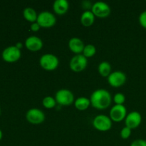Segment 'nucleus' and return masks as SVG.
<instances>
[{"mask_svg": "<svg viewBox=\"0 0 146 146\" xmlns=\"http://www.w3.org/2000/svg\"><path fill=\"white\" fill-rule=\"evenodd\" d=\"M69 9V3L66 0H56L53 4L54 11L58 15L66 14Z\"/></svg>", "mask_w": 146, "mask_h": 146, "instance_id": "2eb2a0df", "label": "nucleus"}, {"mask_svg": "<svg viewBox=\"0 0 146 146\" xmlns=\"http://www.w3.org/2000/svg\"><path fill=\"white\" fill-rule=\"evenodd\" d=\"M98 73L103 77H107L111 74V66L108 61H102L99 64L98 67Z\"/></svg>", "mask_w": 146, "mask_h": 146, "instance_id": "6ab92c4d", "label": "nucleus"}, {"mask_svg": "<svg viewBox=\"0 0 146 146\" xmlns=\"http://www.w3.org/2000/svg\"><path fill=\"white\" fill-rule=\"evenodd\" d=\"M36 22L41 28H51L56 23V18L54 14L48 11H43L38 14Z\"/></svg>", "mask_w": 146, "mask_h": 146, "instance_id": "20e7f679", "label": "nucleus"}, {"mask_svg": "<svg viewBox=\"0 0 146 146\" xmlns=\"http://www.w3.org/2000/svg\"><path fill=\"white\" fill-rule=\"evenodd\" d=\"M2 137H3L2 131H1V130H0V141H1V138H2Z\"/></svg>", "mask_w": 146, "mask_h": 146, "instance_id": "cd10ccee", "label": "nucleus"}, {"mask_svg": "<svg viewBox=\"0 0 146 146\" xmlns=\"http://www.w3.org/2000/svg\"><path fill=\"white\" fill-rule=\"evenodd\" d=\"M141 122H142V116L138 111H132L129 113L127 114L125 118V126L128 127L131 130L138 128L141 125Z\"/></svg>", "mask_w": 146, "mask_h": 146, "instance_id": "f8f14e48", "label": "nucleus"}, {"mask_svg": "<svg viewBox=\"0 0 146 146\" xmlns=\"http://www.w3.org/2000/svg\"><path fill=\"white\" fill-rule=\"evenodd\" d=\"M120 135H121V137L123 139H128L131 135V129L127 126L123 127V128L121 129Z\"/></svg>", "mask_w": 146, "mask_h": 146, "instance_id": "5701e85b", "label": "nucleus"}, {"mask_svg": "<svg viewBox=\"0 0 146 146\" xmlns=\"http://www.w3.org/2000/svg\"><path fill=\"white\" fill-rule=\"evenodd\" d=\"M139 24L142 27L146 29V10L145 11H143L139 16Z\"/></svg>", "mask_w": 146, "mask_h": 146, "instance_id": "b1692460", "label": "nucleus"}, {"mask_svg": "<svg viewBox=\"0 0 146 146\" xmlns=\"http://www.w3.org/2000/svg\"><path fill=\"white\" fill-rule=\"evenodd\" d=\"M43 41L39 37L36 36H31L28 37L25 41V46L26 48L30 51L32 52H36L42 48Z\"/></svg>", "mask_w": 146, "mask_h": 146, "instance_id": "ddd939ff", "label": "nucleus"}, {"mask_svg": "<svg viewBox=\"0 0 146 146\" xmlns=\"http://www.w3.org/2000/svg\"><path fill=\"white\" fill-rule=\"evenodd\" d=\"M127 110L124 105H115L110 111V118L113 122H121L127 115Z\"/></svg>", "mask_w": 146, "mask_h": 146, "instance_id": "9b49d317", "label": "nucleus"}, {"mask_svg": "<svg viewBox=\"0 0 146 146\" xmlns=\"http://www.w3.org/2000/svg\"><path fill=\"white\" fill-rule=\"evenodd\" d=\"M15 46L17 47V48H19V49L21 50V48H22V46H23V44H22V43H21V42H17V44H16Z\"/></svg>", "mask_w": 146, "mask_h": 146, "instance_id": "bb28decb", "label": "nucleus"}, {"mask_svg": "<svg viewBox=\"0 0 146 146\" xmlns=\"http://www.w3.org/2000/svg\"><path fill=\"white\" fill-rule=\"evenodd\" d=\"M131 146H146V141L143 139H137L131 143Z\"/></svg>", "mask_w": 146, "mask_h": 146, "instance_id": "393cba45", "label": "nucleus"}, {"mask_svg": "<svg viewBox=\"0 0 146 146\" xmlns=\"http://www.w3.org/2000/svg\"><path fill=\"white\" fill-rule=\"evenodd\" d=\"M95 15L91 10H86L81 16V23L86 27H91L95 21Z\"/></svg>", "mask_w": 146, "mask_h": 146, "instance_id": "dca6fc26", "label": "nucleus"}, {"mask_svg": "<svg viewBox=\"0 0 146 146\" xmlns=\"http://www.w3.org/2000/svg\"><path fill=\"white\" fill-rule=\"evenodd\" d=\"M39 64L41 68L46 71H54L58 68L59 60L54 54H45L40 57Z\"/></svg>", "mask_w": 146, "mask_h": 146, "instance_id": "f03ea898", "label": "nucleus"}, {"mask_svg": "<svg viewBox=\"0 0 146 146\" xmlns=\"http://www.w3.org/2000/svg\"><path fill=\"white\" fill-rule=\"evenodd\" d=\"M74 106L78 111H85L88 109L91 106V101H90V98H86V97H79L75 100Z\"/></svg>", "mask_w": 146, "mask_h": 146, "instance_id": "f3484780", "label": "nucleus"}, {"mask_svg": "<svg viewBox=\"0 0 146 146\" xmlns=\"http://www.w3.org/2000/svg\"><path fill=\"white\" fill-rule=\"evenodd\" d=\"M55 99L57 104L64 106H68L74 104V95L70 90L63 88L56 93Z\"/></svg>", "mask_w": 146, "mask_h": 146, "instance_id": "7ed1b4c3", "label": "nucleus"}, {"mask_svg": "<svg viewBox=\"0 0 146 146\" xmlns=\"http://www.w3.org/2000/svg\"><path fill=\"white\" fill-rule=\"evenodd\" d=\"M56 104L57 103L55 98L51 96H46L42 101L43 106L44 108H47V109H51V108H54Z\"/></svg>", "mask_w": 146, "mask_h": 146, "instance_id": "412c9836", "label": "nucleus"}, {"mask_svg": "<svg viewBox=\"0 0 146 146\" xmlns=\"http://www.w3.org/2000/svg\"><path fill=\"white\" fill-rule=\"evenodd\" d=\"M21 50L19 49L16 46H10L7 47L2 51L1 56L4 61L8 63H14L21 58Z\"/></svg>", "mask_w": 146, "mask_h": 146, "instance_id": "1a4fd4ad", "label": "nucleus"}, {"mask_svg": "<svg viewBox=\"0 0 146 146\" xmlns=\"http://www.w3.org/2000/svg\"><path fill=\"white\" fill-rule=\"evenodd\" d=\"M91 105L97 110L108 108L112 102V96L107 90L104 88L95 90L90 97Z\"/></svg>", "mask_w": 146, "mask_h": 146, "instance_id": "f257e3e1", "label": "nucleus"}, {"mask_svg": "<svg viewBox=\"0 0 146 146\" xmlns=\"http://www.w3.org/2000/svg\"><path fill=\"white\" fill-rule=\"evenodd\" d=\"M26 119L30 123L38 125L45 121L46 116L41 110L37 108H30L26 113Z\"/></svg>", "mask_w": 146, "mask_h": 146, "instance_id": "423d86ee", "label": "nucleus"}, {"mask_svg": "<svg viewBox=\"0 0 146 146\" xmlns=\"http://www.w3.org/2000/svg\"><path fill=\"white\" fill-rule=\"evenodd\" d=\"M88 64V58L83 54H76L71 58L69 63L70 68L74 72H81L86 69Z\"/></svg>", "mask_w": 146, "mask_h": 146, "instance_id": "0eeeda50", "label": "nucleus"}, {"mask_svg": "<svg viewBox=\"0 0 146 146\" xmlns=\"http://www.w3.org/2000/svg\"><path fill=\"white\" fill-rule=\"evenodd\" d=\"M23 16L27 21L31 23L36 22L37 17H38L36 11L31 7H27L24 9L23 11Z\"/></svg>", "mask_w": 146, "mask_h": 146, "instance_id": "a211bd4d", "label": "nucleus"}, {"mask_svg": "<svg viewBox=\"0 0 146 146\" xmlns=\"http://www.w3.org/2000/svg\"><path fill=\"white\" fill-rule=\"evenodd\" d=\"M30 29H31V31H34V32H36V31H39V29H41V27H40L39 24H38L37 22H34V23H31Z\"/></svg>", "mask_w": 146, "mask_h": 146, "instance_id": "a878e982", "label": "nucleus"}, {"mask_svg": "<svg viewBox=\"0 0 146 146\" xmlns=\"http://www.w3.org/2000/svg\"><path fill=\"white\" fill-rule=\"evenodd\" d=\"M127 77L124 72L121 71H115L111 72L108 77V82L114 88H119L126 82Z\"/></svg>", "mask_w": 146, "mask_h": 146, "instance_id": "9d476101", "label": "nucleus"}, {"mask_svg": "<svg viewBox=\"0 0 146 146\" xmlns=\"http://www.w3.org/2000/svg\"><path fill=\"white\" fill-rule=\"evenodd\" d=\"M113 101L115 105H123L125 101V96L123 94L117 93L113 97Z\"/></svg>", "mask_w": 146, "mask_h": 146, "instance_id": "4be33fe9", "label": "nucleus"}, {"mask_svg": "<svg viewBox=\"0 0 146 146\" xmlns=\"http://www.w3.org/2000/svg\"><path fill=\"white\" fill-rule=\"evenodd\" d=\"M0 115H1V108H0Z\"/></svg>", "mask_w": 146, "mask_h": 146, "instance_id": "c85d7f7f", "label": "nucleus"}, {"mask_svg": "<svg viewBox=\"0 0 146 146\" xmlns=\"http://www.w3.org/2000/svg\"><path fill=\"white\" fill-rule=\"evenodd\" d=\"M91 11L95 17L98 18L104 19L108 17L111 14V7L104 1H96L92 5Z\"/></svg>", "mask_w": 146, "mask_h": 146, "instance_id": "6e6552de", "label": "nucleus"}, {"mask_svg": "<svg viewBox=\"0 0 146 146\" xmlns=\"http://www.w3.org/2000/svg\"><path fill=\"white\" fill-rule=\"evenodd\" d=\"M96 53V48L95 46L93 44H87V45H85L82 54L86 58H88L94 56Z\"/></svg>", "mask_w": 146, "mask_h": 146, "instance_id": "aec40b11", "label": "nucleus"}, {"mask_svg": "<svg viewBox=\"0 0 146 146\" xmlns=\"http://www.w3.org/2000/svg\"><path fill=\"white\" fill-rule=\"evenodd\" d=\"M112 122L113 121H111L110 117L101 114V115H96L94 118L93 125L97 131L105 132L111 129L112 127Z\"/></svg>", "mask_w": 146, "mask_h": 146, "instance_id": "39448f33", "label": "nucleus"}, {"mask_svg": "<svg viewBox=\"0 0 146 146\" xmlns=\"http://www.w3.org/2000/svg\"><path fill=\"white\" fill-rule=\"evenodd\" d=\"M68 48L73 53L76 54H82L84 48L85 47L84 43L81 38L78 37H73L68 41Z\"/></svg>", "mask_w": 146, "mask_h": 146, "instance_id": "4468645a", "label": "nucleus"}]
</instances>
